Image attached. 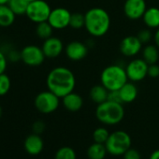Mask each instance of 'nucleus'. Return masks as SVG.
<instances>
[{"instance_id":"f257e3e1","label":"nucleus","mask_w":159,"mask_h":159,"mask_svg":"<svg viewBox=\"0 0 159 159\" xmlns=\"http://www.w3.org/2000/svg\"><path fill=\"white\" fill-rule=\"evenodd\" d=\"M48 90L63 98L65 96L73 92L76 86L74 73L66 66H56L52 68L46 79Z\"/></svg>"},{"instance_id":"f03ea898","label":"nucleus","mask_w":159,"mask_h":159,"mask_svg":"<svg viewBox=\"0 0 159 159\" xmlns=\"http://www.w3.org/2000/svg\"><path fill=\"white\" fill-rule=\"evenodd\" d=\"M84 28L94 38L105 36L111 27V17L102 8H92L84 13Z\"/></svg>"},{"instance_id":"7ed1b4c3","label":"nucleus","mask_w":159,"mask_h":159,"mask_svg":"<svg viewBox=\"0 0 159 159\" xmlns=\"http://www.w3.org/2000/svg\"><path fill=\"white\" fill-rule=\"evenodd\" d=\"M97 119L107 125H114L121 123L125 117V109L122 103L107 100L96 109Z\"/></svg>"},{"instance_id":"20e7f679","label":"nucleus","mask_w":159,"mask_h":159,"mask_svg":"<svg viewBox=\"0 0 159 159\" xmlns=\"http://www.w3.org/2000/svg\"><path fill=\"white\" fill-rule=\"evenodd\" d=\"M128 82L125 68L119 65L106 66L100 75V83L108 91H118Z\"/></svg>"},{"instance_id":"39448f33","label":"nucleus","mask_w":159,"mask_h":159,"mask_svg":"<svg viewBox=\"0 0 159 159\" xmlns=\"http://www.w3.org/2000/svg\"><path fill=\"white\" fill-rule=\"evenodd\" d=\"M132 140L129 134L124 130H116L110 134L105 143L108 153L114 156H121L131 148Z\"/></svg>"},{"instance_id":"423d86ee","label":"nucleus","mask_w":159,"mask_h":159,"mask_svg":"<svg viewBox=\"0 0 159 159\" xmlns=\"http://www.w3.org/2000/svg\"><path fill=\"white\" fill-rule=\"evenodd\" d=\"M34 104L39 112L43 114H50L58 109L60 105V98L50 90L43 91L37 95Z\"/></svg>"},{"instance_id":"0eeeda50","label":"nucleus","mask_w":159,"mask_h":159,"mask_svg":"<svg viewBox=\"0 0 159 159\" xmlns=\"http://www.w3.org/2000/svg\"><path fill=\"white\" fill-rule=\"evenodd\" d=\"M52 9L50 5L44 0H35L28 4L25 15L27 18L35 23L39 24L45 21H48Z\"/></svg>"},{"instance_id":"6e6552de","label":"nucleus","mask_w":159,"mask_h":159,"mask_svg":"<svg viewBox=\"0 0 159 159\" xmlns=\"http://www.w3.org/2000/svg\"><path fill=\"white\" fill-rule=\"evenodd\" d=\"M148 67L149 65L142 58L131 60L125 67L128 81L133 83L141 82L148 76Z\"/></svg>"},{"instance_id":"1a4fd4ad","label":"nucleus","mask_w":159,"mask_h":159,"mask_svg":"<svg viewBox=\"0 0 159 159\" xmlns=\"http://www.w3.org/2000/svg\"><path fill=\"white\" fill-rule=\"evenodd\" d=\"M45 58L46 56L42 49L37 45H27L21 51V60L29 66H40Z\"/></svg>"},{"instance_id":"9d476101","label":"nucleus","mask_w":159,"mask_h":159,"mask_svg":"<svg viewBox=\"0 0 159 159\" xmlns=\"http://www.w3.org/2000/svg\"><path fill=\"white\" fill-rule=\"evenodd\" d=\"M71 12L66 8H55L52 10L48 18L49 24L53 29L61 30L69 26Z\"/></svg>"},{"instance_id":"9b49d317","label":"nucleus","mask_w":159,"mask_h":159,"mask_svg":"<svg viewBox=\"0 0 159 159\" xmlns=\"http://www.w3.org/2000/svg\"><path fill=\"white\" fill-rule=\"evenodd\" d=\"M146 10L145 0H125L124 4V13L129 20L142 19Z\"/></svg>"},{"instance_id":"f8f14e48","label":"nucleus","mask_w":159,"mask_h":159,"mask_svg":"<svg viewBox=\"0 0 159 159\" xmlns=\"http://www.w3.org/2000/svg\"><path fill=\"white\" fill-rule=\"evenodd\" d=\"M142 45L137 36H127L121 40L119 49L124 56L134 57L142 51Z\"/></svg>"},{"instance_id":"ddd939ff","label":"nucleus","mask_w":159,"mask_h":159,"mask_svg":"<svg viewBox=\"0 0 159 159\" xmlns=\"http://www.w3.org/2000/svg\"><path fill=\"white\" fill-rule=\"evenodd\" d=\"M65 53L69 60L79 62L86 57L88 47L85 43L81 41H71L65 47Z\"/></svg>"},{"instance_id":"4468645a","label":"nucleus","mask_w":159,"mask_h":159,"mask_svg":"<svg viewBox=\"0 0 159 159\" xmlns=\"http://www.w3.org/2000/svg\"><path fill=\"white\" fill-rule=\"evenodd\" d=\"M47 58H56L64 51V44L57 37H51L43 41L41 47Z\"/></svg>"},{"instance_id":"2eb2a0df","label":"nucleus","mask_w":159,"mask_h":159,"mask_svg":"<svg viewBox=\"0 0 159 159\" xmlns=\"http://www.w3.org/2000/svg\"><path fill=\"white\" fill-rule=\"evenodd\" d=\"M25 150L31 155H38L39 154L43 148H44V142L41 137L39 134H31L29 135L24 143Z\"/></svg>"},{"instance_id":"dca6fc26","label":"nucleus","mask_w":159,"mask_h":159,"mask_svg":"<svg viewBox=\"0 0 159 159\" xmlns=\"http://www.w3.org/2000/svg\"><path fill=\"white\" fill-rule=\"evenodd\" d=\"M62 103L66 110L71 112H76L83 108L84 99L79 94L74 93L73 91L62 98Z\"/></svg>"},{"instance_id":"f3484780","label":"nucleus","mask_w":159,"mask_h":159,"mask_svg":"<svg viewBox=\"0 0 159 159\" xmlns=\"http://www.w3.org/2000/svg\"><path fill=\"white\" fill-rule=\"evenodd\" d=\"M119 93L123 103H131L138 97V87L133 82H127L119 89Z\"/></svg>"},{"instance_id":"a211bd4d","label":"nucleus","mask_w":159,"mask_h":159,"mask_svg":"<svg viewBox=\"0 0 159 159\" xmlns=\"http://www.w3.org/2000/svg\"><path fill=\"white\" fill-rule=\"evenodd\" d=\"M142 20L146 27L150 29H157L159 27V9L156 7L147 8Z\"/></svg>"},{"instance_id":"6ab92c4d","label":"nucleus","mask_w":159,"mask_h":159,"mask_svg":"<svg viewBox=\"0 0 159 159\" xmlns=\"http://www.w3.org/2000/svg\"><path fill=\"white\" fill-rule=\"evenodd\" d=\"M108 95H109V91L102 84H98L93 86L89 92V97L91 100L98 105L107 101Z\"/></svg>"},{"instance_id":"aec40b11","label":"nucleus","mask_w":159,"mask_h":159,"mask_svg":"<svg viewBox=\"0 0 159 159\" xmlns=\"http://www.w3.org/2000/svg\"><path fill=\"white\" fill-rule=\"evenodd\" d=\"M142 59L148 64H156L159 59V48L155 44H147L141 51Z\"/></svg>"},{"instance_id":"412c9836","label":"nucleus","mask_w":159,"mask_h":159,"mask_svg":"<svg viewBox=\"0 0 159 159\" xmlns=\"http://www.w3.org/2000/svg\"><path fill=\"white\" fill-rule=\"evenodd\" d=\"M16 15L8 5L0 6V27H9L15 22Z\"/></svg>"},{"instance_id":"4be33fe9","label":"nucleus","mask_w":159,"mask_h":159,"mask_svg":"<svg viewBox=\"0 0 159 159\" xmlns=\"http://www.w3.org/2000/svg\"><path fill=\"white\" fill-rule=\"evenodd\" d=\"M108 153L105 144L94 142L87 149V156L89 159H105Z\"/></svg>"},{"instance_id":"5701e85b","label":"nucleus","mask_w":159,"mask_h":159,"mask_svg":"<svg viewBox=\"0 0 159 159\" xmlns=\"http://www.w3.org/2000/svg\"><path fill=\"white\" fill-rule=\"evenodd\" d=\"M52 32H53V27L49 24L48 21L37 24L36 34L39 39L45 40V39L52 37Z\"/></svg>"},{"instance_id":"b1692460","label":"nucleus","mask_w":159,"mask_h":159,"mask_svg":"<svg viewBox=\"0 0 159 159\" xmlns=\"http://www.w3.org/2000/svg\"><path fill=\"white\" fill-rule=\"evenodd\" d=\"M28 2L26 0H10L8 6L15 13V15H25L28 7Z\"/></svg>"},{"instance_id":"393cba45","label":"nucleus","mask_w":159,"mask_h":159,"mask_svg":"<svg viewBox=\"0 0 159 159\" xmlns=\"http://www.w3.org/2000/svg\"><path fill=\"white\" fill-rule=\"evenodd\" d=\"M54 159H77V154L73 148L63 146L55 152Z\"/></svg>"},{"instance_id":"a878e982","label":"nucleus","mask_w":159,"mask_h":159,"mask_svg":"<svg viewBox=\"0 0 159 159\" xmlns=\"http://www.w3.org/2000/svg\"><path fill=\"white\" fill-rule=\"evenodd\" d=\"M84 24H85L84 14L80 13V12L71 13L70 23H69V26L71 28H73V29H81V28L84 27Z\"/></svg>"},{"instance_id":"bb28decb","label":"nucleus","mask_w":159,"mask_h":159,"mask_svg":"<svg viewBox=\"0 0 159 159\" xmlns=\"http://www.w3.org/2000/svg\"><path fill=\"white\" fill-rule=\"evenodd\" d=\"M110 137V133L105 127H98L93 132V139L95 142L105 144Z\"/></svg>"},{"instance_id":"cd10ccee","label":"nucleus","mask_w":159,"mask_h":159,"mask_svg":"<svg viewBox=\"0 0 159 159\" xmlns=\"http://www.w3.org/2000/svg\"><path fill=\"white\" fill-rule=\"evenodd\" d=\"M11 79L6 73L0 74V97L7 95L11 89Z\"/></svg>"},{"instance_id":"c85d7f7f","label":"nucleus","mask_w":159,"mask_h":159,"mask_svg":"<svg viewBox=\"0 0 159 159\" xmlns=\"http://www.w3.org/2000/svg\"><path fill=\"white\" fill-rule=\"evenodd\" d=\"M137 37L139 38V39L140 40V42H141L142 44H148V43L151 41L152 38V34L151 29L147 27V28L141 29V30L138 33Z\"/></svg>"},{"instance_id":"c756f323","label":"nucleus","mask_w":159,"mask_h":159,"mask_svg":"<svg viewBox=\"0 0 159 159\" xmlns=\"http://www.w3.org/2000/svg\"><path fill=\"white\" fill-rule=\"evenodd\" d=\"M8 60H10L11 62H13V63H16L18 61L21 60V52L15 50V49H10V50H6L5 52H3Z\"/></svg>"},{"instance_id":"7c9ffc66","label":"nucleus","mask_w":159,"mask_h":159,"mask_svg":"<svg viewBox=\"0 0 159 159\" xmlns=\"http://www.w3.org/2000/svg\"><path fill=\"white\" fill-rule=\"evenodd\" d=\"M124 159H141L140 153L138 150L130 148L123 155Z\"/></svg>"},{"instance_id":"2f4dec72","label":"nucleus","mask_w":159,"mask_h":159,"mask_svg":"<svg viewBox=\"0 0 159 159\" xmlns=\"http://www.w3.org/2000/svg\"><path fill=\"white\" fill-rule=\"evenodd\" d=\"M148 76L152 78V79H156L159 77V66L157 64H152L149 65L148 67Z\"/></svg>"},{"instance_id":"473e14b6","label":"nucleus","mask_w":159,"mask_h":159,"mask_svg":"<svg viewBox=\"0 0 159 159\" xmlns=\"http://www.w3.org/2000/svg\"><path fill=\"white\" fill-rule=\"evenodd\" d=\"M8 66V58L2 50H0V74L5 73Z\"/></svg>"},{"instance_id":"72a5a7b5","label":"nucleus","mask_w":159,"mask_h":159,"mask_svg":"<svg viewBox=\"0 0 159 159\" xmlns=\"http://www.w3.org/2000/svg\"><path fill=\"white\" fill-rule=\"evenodd\" d=\"M45 127H46V125H45L44 122H42V121H40V120L36 121V122L33 124V125H32L33 132L36 133V134H39V135L41 134V133L45 130Z\"/></svg>"},{"instance_id":"f704fd0d","label":"nucleus","mask_w":159,"mask_h":159,"mask_svg":"<svg viewBox=\"0 0 159 159\" xmlns=\"http://www.w3.org/2000/svg\"><path fill=\"white\" fill-rule=\"evenodd\" d=\"M108 100L112 101V102H117V103H122L123 104V102L121 100V97H120L119 90L118 91H109Z\"/></svg>"},{"instance_id":"c9c22d12","label":"nucleus","mask_w":159,"mask_h":159,"mask_svg":"<svg viewBox=\"0 0 159 159\" xmlns=\"http://www.w3.org/2000/svg\"><path fill=\"white\" fill-rule=\"evenodd\" d=\"M153 40H154V44L159 48V27L155 30V33L153 35Z\"/></svg>"},{"instance_id":"e433bc0d","label":"nucleus","mask_w":159,"mask_h":159,"mask_svg":"<svg viewBox=\"0 0 159 159\" xmlns=\"http://www.w3.org/2000/svg\"><path fill=\"white\" fill-rule=\"evenodd\" d=\"M149 159H159V149L158 150H155L153 151L151 155H150V158Z\"/></svg>"},{"instance_id":"4c0bfd02","label":"nucleus","mask_w":159,"mask_h":159,"mask_svg":"<svg viewBox=\"0 0 159 159\" xmlns=\"http://www.w3.org/2000/svg\"><path fill=\"white\" fill-rule=\"evenodd\" d=\"M10 0H0V6L1 5H8Z\"/></svg>"},{"instance_id":"58836bf2","label":"nucleus","mask_w":159,"mask_h":159,"mask_svg":"<svg viewBox=\"0 0 159 159\" xmlns=\"http://www.w3.org/2000/svg\"><path fill=\"white\" fill-rule=\"evenodd\" d=\"M2 113H3V111H2L1 106H0V118H1V116H2Z\"/></svg>"},{"instance_id":"ea45409f","label":"nucleus","mask_w":159,"mask_h":159,"mask_svg":"<svg viewBox=\"0 0 159 159\" xmlns=\"http://www.w3.org/2000/svg\"><path fill=\"white\" fill-rule=\"evenodd\" d=\"M26 1H27L28 3H30V2H32V1H35V0H26Z\"/></svg>"}]
</instances>
